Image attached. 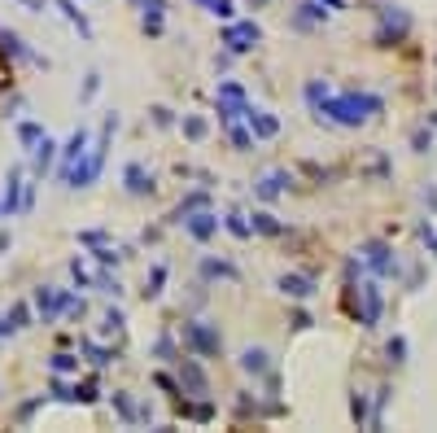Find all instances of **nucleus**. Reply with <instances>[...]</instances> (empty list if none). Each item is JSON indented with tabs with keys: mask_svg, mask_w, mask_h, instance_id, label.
<instances>
[{
	"mask_svg": "<svg viewBox=\"0 0 437 433\" xmlns=\"http://www.w3.org/2000/svg\"><path fill=\"white\" fill-rule=\"evenodd\" d=\"M114 132H118V114H106V118H101L96 140L88 145V154L66 171V189H92V184L101 180V171H106V158H110V145H114Z\"/></svg>",
	"mask_w": 437,
	"mask_h": 433,
	"instance_id": "obj_1",
	"label": "nucleus"
},
{
	"mask_svg": "<svg viewBox=\"0 0 437 433\" xmlns=\"http://www.w3.org/2000/svg\"><path fill=\"white\" fill-rule=\"evenodd\" d=\"M319 114H332L341 127H358V123H368L372 114H380V96H358V92L324 96L319 101Z\"/></svg>",
	"mask_w": 437,
	"mask_h": 433,
	"instance_id": "obj_2",
	"label": "nucleus"
},
{
	"mask_svg": "<svg viewBox=\"0 0 437 433\" xmlns=\"http://www.w3.org/2000/svg\"><path fill=\"white\" fill-rule=\"evenodd\" d=\"M179 342H184V350L197 354V359H219V354H223V333H219V324H210V320H184Z\"/></svg>",
	"mask_w": 437,
	"mask_h": 433,
	"instance_id": "obj_3",
	"label": "nucleus"
},
{
	"mask_svg": "<svg viewBox=\"0 0 437 433\" xmlns=\"http://www.w3.org/2000/svg\"><path fill=\"white\" fill-rule=\"evenodd\" d=\"M219 44L227 48V53L245 57V53H254V48L263 44V27H259L254 18H227L223 31H219Z\"/></svg>",
	"mask_w": 437,
	"mask_h": 433,
	"instance_id": "obj_4",
	"label": "nucleus"
},
{
	"mask_svg": "<svg viewBox=\"0 0 437 433\" xmlns=\"http://www.w3.org/2000/svg\"><path fill=\"white\" fill-rule=\"evenodd\" d=\"M245 110H249L245 84H237V79H219V88H215V114H219V123H223V127H227V123H241Z\"/></svg>",
	"mask_w": 437,
	"mask_h": 433,
	"instance_id": "obj_5",
	"label": "nucleus"
},
{
	"mask_svg": "<svg viewBox=\"0 0 437 433\" xmlns=\"http://www.w3.org/2000/svg\"><path fill=\"white\" fill-rule=\"evenodd\" d=\"M175 381H179V394L184 398H210V376H205L197 354H188V359L179 354L175 359Z\"/></svg>",
	"mask_w": 437,
	"mask_h": 433,
	"instance_id": "obj_6",
	"label": "nucleus"
},
{
	"mask_svg": "<svg viewBox=\"0 0 437 433\" xmlns=\"http://www.w3.org/2000/svg\"><path fill=\"white\" fill-rule=\"evenodd\" d=\"M70 289H53V285H40L35 289V298H31V311L40 315V324H53V320H62L66 315V307H70Z\"/></svg>",
	"mask_w": 437,
	"mask_h": 433,
	"instance_id": "obj_7",
	"label": "nucleus"
},
{
	"mask_svg": "<svg viewBox=\"0 0 437 433\" xmlns=\"http://www.w3.org/2000/svg\"><path fill=\"white\" fill-rule=\"evenodd\" d=\"M0 53H5L9 62H27V66H40V70H48V57L44 53H35V48L22 40L18 31H9V27H0Z\"/></svg>",
	"mask_w": 437,
	"mask_h": 433,
	"instance_id": "obj_8",
	"label": "nucleus"
},
{
	"mask_svg": "<svg viewBox=\"0 0 437 433\" xmlns=\"http://www.w3.org/2000/svg\"><path fill=\"white\" fill-rule=\"evenodd\" d=\"M88 145H92V136H88V127H74L70 132V140L66 145H57V180L66 184V171L79 162L84 154H88Z\"/></svg>",
	"mask_w": 437,
	"mask_h": 433,
	"instance_id": "obj_9",
	"label": "nucleus"
},
{
	"mask_svg": "<svg viewBox=\"0 0 437 433\" xmlns=\"http://www.w3.org/2000/svg\"><path fill=\"white\" fill-rule=\"evenodd\" d=\"M179 227H184V232H188L197 245H205V241H215V237H219V227H223V223H219V215H215L210 206H201V210H193Z\"/></svg>",
	"mask_w": 437,
	"mask_h": 433,
	"instance_id": "obj_10",
	"label": "nucleus"
},
{
	"mask_svg": "<svg viewBox=\"0 0 437 433\" xmlns=\"http://www.w3.org/2000/svg\"><path fill=\"white\" fill-rule=\"evenodd\" d=\"M22 167H9V175H5V189H0V219H13V215H22Z\"/></svg>",
	"mask_w": 437,
	"mask_h": 433,
	"instance_id": "obj_11",
	"label": "nucleus"
},
{
	"mask_svg": "<svg viewBox=\"0 0 437 433\" xmlns=\"http://www.w3.org/2000/svg\"><path fill=\"white\" fill-rule=\"evenodd\" d=\"M53 167H57V140L44 132V136L31 145V175H35V180H44Z\"/></svg>",
	"mask_w": 437,
	"mask_h": 433,
	"instance_id": "obj_12",
	"label": "nucleus"
},
{
	"mask_svg": "<svg viewBox=\"0 0 437 433\" xmlns=\"http://www.w3.org/2000/svg\"><path fill=\"white\" fill-rule=\"evenodd\" d=\"M197 271H201L205 285H215V280H232V285H237V280H241V267L232 259H215V254H205V259L197 263Z\"/></svg>",
	"mask_w": 437,
	"mask_h": 433,
	"instance_id": "obj_13",
	"label": "nucleus"
},
{
	"mask_svg": "<svg viewBox=\"0 0 437 433\" xmlns=\"http://www.w3.org/2000/svg\"><path fill=\"white\" fill-rule=\"evenodd\" d=\"M123 189H127V197H153V171H144L140 162H127L123 167Z\"/></svg>",
	"mask_w": 437,
	"mask_h": 433,
	"instance_id": "obj_14",
	"label": "nucleus"
},
{
	"mask_svg": "<svg viewBox=\"0 0 437 433\" xmlns=\"http://www.w3.org/2000/svg\"><path fill=\"white\" fill-rule=\"evenodd\" d=\"M35 324V311H31V302H13V307L0 315V333L5 337H18L22 328H31Z\"/></svg>",
	"mask_w": 437,
	"mask_h": 433,
	"instance_id": "obj_15",
	"label": "nucleus"
},
{
	"mask_svg": "<svg viewBox=\"0 0 437 433\" xmlns=\"http://www.w3.org/2000/svg\"><path fill=\"white\" fill-rule=\"evenodd\" d=\"M201 206H210V189H193L188 197H179L175 206H171V215H166V223H171V227H179V223H184L193 210H201Z\"/></svg>",
	"mask_w": 437,
	"mask_h": 433,
	"instance_id": "obj_16",
	"label": "nucleus"
},
{
	"mask_svg": "<svg viewBox=\"0 0 437 433\" xmlns=\"http://www.w3.org/2000/svg\"><path fill=\"white\" fill-rule=\"evenodd\" d=\"M276 289L285 293V298H293V302H306L315 293V276H302V271H285L276 280Z\"/></svg>",
	"mask_w": 437,
	"mask_h": 433,
	"instance_id": "obj_17",
	"label": "nucleus"
},
{
	"mask_svg": "<svg viewBox=\"0 0 437 433\" xmlns=\"http://www.w3.org/2000/svg\"><path fill=\"white\" fill-rule=\"evenodd\" d=\"M245 127L254 132V140H271V136L280 132V118H276L271 110H259V106H249V110H245Z\"/></svg>",
	"mask_w": 437,
	"mask_h": 433,
	"instance_id": "obj_18",
	"label": "nucleus"
},
{
	"mask_svg": "<svg viewBox=\"0 0 437 433\" xmlns=\"http://www.w3.org/2000/svg\"><path fill=\"white\" fill-rule=\"evenodd\" d=\"M171 403H175V416H184V420H197V424H210V420L219 416L210 398H193V403H188V398H171Z\"/></svg>",
	"mask_w": 437,
	"mask_h": 433,
	"instance_id": "obj_19",
	"label": "nucleus"
},
{
	"mask_svg": "<svg viewBox=\"0 0 437 433\" xmlns=\"http://www.w3.org/2000/svg\"><path fill=\"white\" fill-rule=\"evenodd\" d=\"M237 368H241L245 376H267V372H271V354H267L263 346H245V350L237 354Z\"/></svg>",
	"mask_w": 437,
	"mask_h": 433,
	"instance_id": "obj_20",
	"label": "nucleus"
},
{
	"mask_svg": "<svg viewBox=\"0 0 437 433\" xmlns=\"http://www.w3.org/2000/svg\"><path fill=\"white\" fill-rule=\"evenodd\" d=\"M324 18H328L324 0H302V5L293 9V18H289V27H293V31H311L315 22H324Z\"/></svg>",
	"mask_w": 437,
	"mask_h": 433,
	"instance_id": "obj_21",
	"label": "nucleus"
},
{
	"mask_svg": "<svg viewBox=\"0 0 437 433\" xmlns=\"http://www.w3.org/2000/svg\"><path fill=\"white\" fill-rule=\"evenodd\" d=\"M79 354H88V364H92L96 372H106L110 364H118V350H114V346H101V342H92V337H79Z\"/></svg>",
	"mask_w": 437,
	"mask_h": 433,
	"instance_id": "obj_22",
	"label": "nucleus"
},
{
	"mask_svg": "<svg viewBox=\"0 0 437 433\" xmlns=\"http://www.w3.org/2000/svg\"><path fill=\"white\" fill-rule=\"evenodd\" d=\"M289 184H293V180H289V171H267L263 180L254 184V197H259V201H276V197L285 193Z\"/></svg>",
	"mask_w": 437,
	"mask_h": 433,
	"instance_id": "obj_23",
	"label": "nucleus"
},
{
	"mask_svg": "<svg viewBox=\"0 0 437 433\" xmlns=\"http://www.w3.org/2000/svg\"><path fill=\"white\" fill-rule=\"evenodd\" d=\"M53 9H62V18L70 22L74 31H79V40H92V22H88V13L79 9V0H53Z\"/></svg>",
	"mask_w": 437,
	"mask_h": 433,
	"instance_id": "obj_24",
	"label": "nucleus"
},
{
	"mask_svg": "<svg viewBox=\"0 0 437 433\" xmlns=\"http://www.w3.org/2000/svg\"><path fill=\"white\" fill-rule=\"evenodd\" d=\"M249 232L254 237H285V223H280L271 210H254L249 215Z\"/></svg>",
	"mask_w": 437,
	"mask_h": 433,
	"instance_id": "obj_25",
	"label": "nucleus"
},
{
	"mask_svg": "<svg viewBox=\"0 0 437 433\" xmlns=\"http://www.w3.org/2000/svg\"><path fill=\"white\" fill-rule=\"evenodd\" d=\"M110 407H114V416L123 420V424H136V412H140V403L127 394V390H114L110 394Z\"/></svg>",
	"mask_w": 437,
	"mask_h": 433,
	"instance_id": "obj_26",
	"label": "nucleus"
},
{
	"mask_svg": "<svg viewBox=\"0 0 437 433\" xmlns=\"http://www.w3.org/2000/svg\"><path fill=\"white\" fill-rule=\"evenodd\" d=\"M166 276H171V271H166V263H153V267H149V276H144V289H140V293H144V302L162 298V289H166Z\"/></svg>",
	"mask_w": 437,
	"mask_h": 433,
	"instance_id": "obj_27",
	"label": "nucleus"
},
{
	"mask_svg": "<svg viewBox=\"0 0 437 433\" xmlns=\"http://www.w3.org/2000/svg\"><path fill=\"white\" fill-rule=\"evenodd\" d=\"M149 354H153V359H166V364H175L184 350H179L175 333H158V337H153V350H149Z\"/></svg>",
	"mask_w": 437,
	"mask_h": 433,
	"instance_id": "obj_28",
	"label": "nucleus"
},
{
	"mask_svg": "<svg viewBox=\"0 0 437 433\" xmlns=\"http://www.w3.org/2000/svg\"><path fill=\"white\" fill-rule=\"evenodd\" d=\"M223 132H227V145H232L237 154H249V149H254V132H249L245 123H227Z\"/></svg>",
	"mask_w": 437,
	"mask_h": 433,
	"instance_id": "obj_29",
	"label": "nucleus"
},
{
	"mask_svg": "<svg viewBox=\"0 0 437 433\" xmlns=\"http://www.w3.org/2000/svg\"><path fill=\"white\" fill-rule=\"evenodd\" d=\"M96 407L101 403V381L96 376H88V381H74V407Z\"/></svg>",
	"mask_w": 437,
	"mask_h": 433,
	"instance_id": "obj_30",
	"label": "nucleus"
},
{
	"mask_svg": "<svg viewBox=\"0 0 437 433\" xmlns=\"http://www.w3.org/2000/svg\"><path fill=\"white\" fill-rule=\"evenodd\" d=\"M219 223H223V227H227V232H232L237 241H249V237H254V232H249V215H245V210H227Z\"/></svg>",
	"mask_w": 437,
	"mask_h": 433,
	"instance_id": "obj_31",
	"label": "nucleus"
},
{
	"mask_svg": "<svg viewBox=\"0 0 437 433\" xmlns=\"http://www.w3.org/2000/svg\"><path fill=\"white\" fill-rule=\"evenodd\" d=\"M197 9H205L210 18H219V22H227V18H237V0H193Z\"/></svg>",
	"mask_w": 437,
	"mask_h": 433,
	"instance_id": "obj_32",
	"label": "nucleus"
},
{
	"mask_svg": "<svg viewBox=\"0 0 437 433\" xmlns=\"http://www.w3.org/2000/svg\"><path fill=\"white\" fill-rule=\"evenodd\" d=\"M179 127H184V136H188L193 145H201L205 136H210V123H205L201 114H184V118H179Z\"/></svg>",
	"mask_w": 437,
	"mask_h": 433,
	"instance_id": "obj_33",
	"label": "nucleus"
},
{
	"mask_svg": "<svg viewBox=\"0 0 437 433\" xmlns=\"http://www.w3.org/2000/svg\"><path fill=\"white\" fill-rule=\"evenodd\" d=\"M140 31L149 40H162L166 35V13H140Z\"/></svg>",
	"mask_w": 437,
	"mask_h": 433,
	"instance_id": "obj_34",
	"label": "nucleus"
},
{
	"mask_svg": "<svg viewBox=\"0 0 437 433\" xmlns=\"http://www.w3.org/2000/svg\"><path fill=\"white\" fill-rule=\"evenodd\" d=\"M92 289H101V293H114V298H123V285H118V276H114L110 267H101V271L92 276Z\"/></svg>",
	"mask_w": 437,
	"mask_h": 433,
	"instance_id": "obj_35",
	"label": "nucleus"
},
{
	"mask_svg": "<svg viewBox=\"0 0 437 433\" xmlns=\"http://www.w3.org/2000/svg\"><path fill=\"white\" fill-rule=\"evenodd\" d=\"M48 394H53L57 403H70V407H74V386H70L62 372H53V381H48Z\"/></svg>",
	"mask_w": 437,
	"mask_h": 433,
	"instance_id": "obj_36",
	"label": "nucleus"
},
{
	"mask_svg": "<svg viewBox=\"0 0 437 433\" xmlns=\"http://www.w3.org/2000/svg\"><path fill=\"white\" fill-rule=\"evenodd\" d=\"M48 368H53V372H74V368H79V354H70V350H53V354H48Z\"/></svg>",
	"mask_w": 437,
	"mask_h": 433,
	"instance_id": "obj_37",
	"label": "nucleus"
},
{
	"mask_svg": "<svg viewBox=\"0 0 437 433\" xmlns=\"http://www.w3.org/2000/svg\"><path fill=\"white\" fill-rule=\"evenodd\" d=\"M40 136H44V123H35V118L18 123V145H22V149H31V145H35Z\"/></svg>",
	"mask_w": 437,
	"mask_h": 433,
	"instance_id": "obj_38",
	"label": "nucleus"
},
{
	"mask_svg": "<svg viewBox=\"0 0 437 433\" xmlns=\"http://www.w3.org/2000/svg\"><path fill=\"white\" fill-rule=\"evenodd\" d=\"M376 315H380V293L376 285H363V324H376Z\"/></svg>",
	"mask_w": 437,
	"mask_h": 433,
	"instance_id": "obj_39",
	"label": "nucleus"
},
{
	"mask_svg": "<svg viewBox=\"0 0 437 433\" xmlns=\"http://www.w3.org/2000/svg\"><path fill=\"white\" fill-rule=\"evenodd\" d=\"M44 403H48L44 394H35V398H27V403H18V412H13V420H18V424H31V416L40 412Z\"/></svg>",
	"mask_w": 437,
	"mask_h": 433,
	"instance_id": "obj_40",
	"label": "nucleus"
},
{
	"mask_svg": "<svg viewBox=\"0 0 437 433\" xmlns=\"http://www.w3.org/2000/svg\"><path fill=\"white\" fill-rule=\"evenodd\" d=\"M92 259H96L101 267H118V263H123V249H114V245H92Z\"/></svg>",
	"mask_w": 437,
	"mask_h": 433,
	"instance_id": "obj_41",
	"label": "nucleus"
},
{
	"mask_svg": "<svg viewBox=\"0 0 437 433\" xmlns=\"http://www.w3.org/2000/svg\"><path fill=\"white\" fill-rule=\"evenodd\" d=\"M123 328H127V315L118 307H110L106 315H101V333H123Z\"/></svg>",
	"mask_w": 437,
	"mask_h": 433,
	"instance_id": "obj_42",
	"label": "nucleus"
},
{
	"mask_svg": "<svg viewBox=\"0 0 437 433\" xmlns=\"http://www.w3.org/2000/svg\"><path fill=\"white\" fill-rule=\"evenodd\" d=\"M79 245H110V232H106V227H79Z\"/></svg>",
	"mask_w": 437,
	"mask_h": 433,
	"instance_id": "obj_43",
	"label": "nucleus"
},
{
	"mask_svg": "<svg viewBox=\"0 0 437 433\" xmlns=\"http://www.w3.org/2000/svg\"><path fill=\"white\" fill-rule=\"evenodd\" d=\"M153 386H158V390H162L166 398H179V381H175L171 372H162V368H158V372H153Z\"/></svg>",
	"mask_w": 437,
	"mask_h": 433,
	"instance_id": "obj_44",
	"label": "nucleus"
},
{
	"mask_svg": "<svg viewBox=\"0 0 437 433\" xmlns=\"http://www.w3.org/2000/svg\"><path fill=\"white\" fill-rule=\"evenodd\" d=\"M96 92H101V74H96V70H88V74H84V88H79V106H88Z\"/></svg>",
	"mask_w": 437,
	"mask_h": 433,
	"instance_id": "obj_45",
	"label": "nucleus"
},
{
	"mask_svg": "<svg viewBox=\"0 0 437 433\" xmlns=\"http://www.w3.org/2000/svg\"><path fill=\"white\" fill-rule=\"evenodd\" d=\"M70 280H74L79 289H88V285H92V271L84 267V259H70Z\"/></svg>",
	"mask_w": 437,
	"mask_h": 433,
	"instance_id": "obj_46",
	"label": "nucleus"
},
{
	"mask_svg": "<svg viewBox=\"0 0 437 433\" xmlns=\"http://www.w3.org/2000/svg\"><path fill=\"white\" fill-rule=\"evenodd\" d=\"M149 114H153V127H175V110L171 106H153Z\"/></svg>",
	"mask_w": 437,
	"mask_h": 433,
	"instance_id": "obj_47",
	"label": "nucleus"
},
{
	"mask_svg": "<svg viewBox=\"0 0 437 433\" xmlns=\"http://www.w3.org/2000/svg\"><path fill=\"white\" fill-rule=\"evenodd\" d=\"M328 96V84H319V79H311V84H306V101H311V106L319 110V101Z\"/></svg>",
	"mask_w": 437,
	"mask_h": 433,
	"instance_id": "obj_48",
	"label": "nucleus"
},
{
	"mask_svg": "<svg viewBox=\"0 0 437 433\" xmlns=\"http://www.w3.org/2000/svg\"><path fill=\"white\" fill-rule=\"evenodd\" d=\"M66 315H70L74 324H79V320L88 315V298H70V307H66Z\"/></svg>",
	"mask_w": 437,
	"mask_h": 433,
	"instance_id": "obj_49",
	"label": "nucleus"
},
{
	"mask_svg": "<svg viewBox=\"0 0 437 433\" xmlns=\"http://www.w3.org/2000/svg\"><path fill=\"white\" fill-rule=\"evenodd\" d=\"M232 62H237V53H227V48H223V53H215V70H227Z\"/></svg>",
	"mask_w": 437,
	"mask_h": 433,
	"instance_id": "obj_50",
	"label": "nucleus"
},
{
	"mask_svg": "<svg viewBox=\"0 0 437 433\" xmlns=\"http://www.w3.org/2000/svg\"><path fill=\"white\" fill-rule=\"evenodd\" d=\"M293 328H311V315H306V311H293Z\"/></svg>",
	"mask_w": 437,
	"mask_h": 433,
	"instance_id": "obj_51",
	"label": "nucleus"
},
{
	"mask_svg": "<svg viewBox=\"0 0 437 433\" xmlns=\"http://www.w3.org/2000/svg\"><path fill=\"white\" fill-rule=\"evenodd\" d=\"M402 350H407L402 342H390V359H394V364H402Z\"/></svg>",
	"mask_w": 437,
	"mask_h": 433,
	"instance_id": "obj_52",
	"label": "nucleus"
},
{
	"mask_svg": "<svg viewBox=\"0 0 437 433\" xmlns=\"http://www.w3.org/2000/svg\"><path fill=\"white\" fill-rule=\"evenodd\" d=\"M22 5H27L31 13H44V0H22Z\"/></svg>",
	"mask_w": 437,
	"mask_h": 433,
	"instance_id": "obj_53",
	"label": "nucleus"
},
{
	"mask_svg": "<svg viewBox=\"0 0 437 433\" xmlns=\"http://www.w3.org/2000/svg\"><path fill=\"white\" fill-rule=\"evenodd\" d=\"M9 245H13V237H9V232H0V254H5Z\"/></svg>",
	"mask_w": 437,
	"mask_h": 433,
	"instance_id": "obj_54",
	"label": "nucleus"
},
{
	"mask_svg": "<svg viewBox=\"0 0 437 433\" xmlns=\"http://www.w3.org/2000/svg\"><path fill=\"white\" fill-rule=\"evenodd\" d=\"M324 5H328V9H346V0H324Z\"/></svg>",
	"mask_w": 437,
	"mask_h": 433,
	"instance_id": "obj_55",
	"label": "nucleus"
},
{
	"mask_svg": "<svg viewBox=\"0 0 437 433\" xmlns=\"http://www.w3.org/2000/svg\"><path fill=\"white\" fill-rule=\"evenodd\" d=\"M267 5V0H249V9H263Z\"/></svg>",
	"mask_w": 437,
	"mask_h": 433,
	"instance_id": "obj_56",
	"label": "nucleus"
},
{
	"mask_svg": "<svg viewBox=\"0 0 437 433\" xmlns=\"http://www.w3.org/2000/svg\"><path fill=\"white\" fill-rule=\"evenodd\" d=\"M0 342H5V333H0Z\"/></svg>",
	"mask_w": 437,
	"mask_h": 433,
	"instance_id": "obj_57",
	"label": "nucleus"
}]
</instances>
